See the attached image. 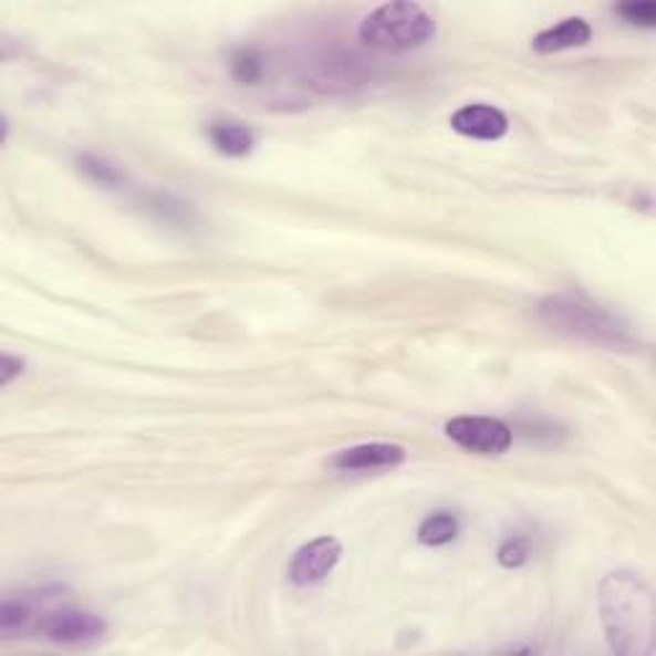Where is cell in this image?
I'll return each instance as SVG.
<instances>
[{"mask_svg":"<svg viewBox=\"0 0 656 656\" xmlns=\"http://www.w3.org/2000/svg\"><path fill=\"white\" fill-rule=\"evenodd\" d=\"M531 559V544L523 537H508L503 544L498 546V562L508 566V570H518Z\"/></svg>","mask_w":656,"mask_h":656,"instance_id":"cell-14","label":"cell"},{"mask_svg":"<svg viewBox=\"0 0 656 656\" xmlns=\"http://www.w3.org/2000/svg\"><path fill=\"white\" fill-rule=\"evenodd\" d=\"M601 621L607 644L623 656L654 654V593L638 572L615 570L601 582Z\"/></svg>","mask_w":656,"mask_h":656,"instance_id":"cell-1","label":"cell"},{"mask_svg":"<svg viewBox=\"0 0 656 656\" xmlns=\"http://www.w3.org/2000/svg\"><path fill=\"white\" fill-rule=\"evenodd\" d=\"M436 37L434 15L418 3H385L364 15L360 39L372 50L408 52Z\"/></svg>","mask_w":656,"mask_h":656,"instance_id":"cell-3","label":"cell"},{"mask_svg":"<svg viewBox=\"0 0 656 656\" xmlns=\"http://www.w3.org/2000/svg\"><path fill=\"white\" fill-rule=\"evenodd\" d=\"M23 367H27V364H23V360H19V356L3 354V360H0V385L3 387L11 385L13 379L21 375Z\"/></svg>","mask_w":656,"mask_h":656,"instance_id":"cell-17","label":"cell"},{"mask_svg":"<svg viewBox=\"0 0 656 656\" xmlns=\"http://www.w3.org/2000/svg\"><path fill=\"white\" fill-rule=\"evenodd\" d=\"M593 37V29L585 19H564L556 27H549L541 34L533 37V50L539 54H554L564 50H574V46H585Z\"/></svg>","mask_w":656,"mask_h":656,"instance_id":"cell-10","label":"cell"},{"mask_svg":"<svg viewBox=\"0 0 656 656\" xmlns=\"http://www.w3.org/2000/svg\"><path fill=\"white\" fill-rule=\"evenodd\" d=\"M447 436L465 451L482 457L506 455L513 444V431L498 418L459 416L447 424Z\"/></svg>","mask_w":656,"mask_h":656,"instance_id":"cell-5","label":"cell"},{"mask_svg":"<svg viewBox=\"0 0 656 656\" xmlns=\"http://www.w3.org/2000/svg\"><path fill=\"white\" fill-rule=\"evenodd\" d=\"M618 13L623 15V21L634 23V27H656V3H652V0H644V3H623L618 6Z\"/></svg>","mask_w":656,"mask_h":656,"instance_id":"cell-15","label":"cell"},{"mask_svg":"<svg viewBox=\"0 0 656 656\" xmlns=\"http://www.w3.org/2000/svg\"><path fill=\"white\" fill-rule=\"evenodd\" d=\"M77 167L87 180L101 185V188H116V185H121V173L116 165L95 157V154H83V157L77 159Z\"/></svg>","mask_w":656,"mask_h":656,"instance_id":"cell-13","label":"cell"},{"mask_svg":"<svg viewBox=\"0 0 656 656\" xmlns=\"http://www.w3.org/2000/svg\"><path fill=\"white\" fill-rule=\"evenodd\" d=\"M208 136L214 147L226 157H247L254 149V134L239 121H216L208 126Z\"/></svg>","mask_w":656,"mask_h":656,"instance_id":"cell-11","label":"cell"},{"mask_svg":"<svg viewBox=\"0 0 656 656\" xmlns=\"http://www.w3.org/2000/svg\"><path fill=\"white\" fill-rule=\"evenodd\" d=\"M405 449L398 444H360V447H350L336 451L329 459V467L339 469V472H367V469H393L405 461Z\"/></svg>","mask_w":656,"mask_h":656,"instance_id":"cell-7","label":"cell"},{"mask_svg":"<svg viewBox=\"0 0 656 656\" xmlns=\"http://www.w3.org/2000/svg\"><path fill=\"white\" fill-rule=\"evenodd\" d=\"M37 628L46 642L62 646H93L108 634V623L98 613L80 611V607H56L44 613Z\"/></svg>","mask_w":656,"mask_h":656,"instance_id":"cell-4","label":"cell"},{"mask_svg":"<svg viewBox=\"0 0 656 656\" xmlns=\"http://www.w3.org/2000/svg\"><path fill=\"white\" fill-rule=\"evenodd\" d=\"M231 70H233V77H237L241 85H254L257 80L262 77L264 64L259 62L252 52H241L237 60H233Z\"/></svg>","mask_w":656,"mask_h":656,"instance_id":"cell-16","label":"cell"},{"mask_svg":"<svg viewBox=\"0 0 656 656\" xmlns=\"http://www.w3.org/2000/svg\"><path fill=\"white\" fill-rule=\"evenodd\" d=\"M508 116L503 111L492 108V105L472 103L459 108L455 116H451V128L457 134L469 136V139L480 142H498L508 134Z\"/></svg>","mask_w":656,"mask_h":656,"instance_id":"cell-8","label":"cell"},{"mask_svg":"<svg viewBox=\"0 0 656 656\" xmlns=\"http://www.w3.org/2000/svg\"><path fill=\"white\" fill-rule=\"evenodd\" d=\"M339 559H342V544L334 537L315 539L295 552L288 570L290 582L298 587L315 585V582L326 580L336 570Z\"/></svg>","mask_w":656,"mask_h":656,"instance_id":"cell-6","label":"cell"},{"mask_svg":"<svg viewBox=\"0 0 656 656\" xmlns=\"http://www.w3.org/2000/svg\"><path fill=\"white\" fill-rule=\"evenodd\" d=\"M459 518L449 510H436L418 525V541L424 546H444L459 537Z\"/></svg>","mask_w":656,"mask_h":656,"instance_id":"cell-12","label":"cell"},{"mask_svg":"<svg viewBox=\"0 0 656 656\" xmlns=\"http://www.w3.org/2000/svg\"><path fill=\"white\" fill-rule=\"evenodd\" d=\"M539 319L552 331L566 334L582 342L601 346H634V334L626 321L605 311L587 298L580 295H552L539 303Z\"/></svg>","mask_w":656,"mask_h":656,"instance_id":"cell-2","label":"cell"},{"mask_svg":"<svg viewBox=\"0 0 656 656\" xmlns=\"http://www.w3.org/2000/svg\"><path fill=\"white\" fill-rule=\"evenodd\" d=\"M64 593L62 587H44L34 595H21V597H6L3 605H0V631L3 634H15V631H27L31 621L39 615V603L60 601Z\"/></svg>","mask_w":656,"mask_h":656,"instance_id":"cell-9","label":"cell"}]
</instances>
